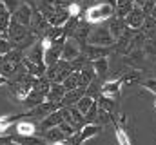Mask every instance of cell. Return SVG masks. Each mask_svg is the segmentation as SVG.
<instances>
[{"label":"cell","mask_w":156,"mask_h":145,"mask_svg":"<svg viewBox=\"0 0 156 145\" xmlns=\"http://www.w3.org/2000/svg\"><path fill=\"white\" fill-rule=\"evenodd\" d=\"M115 11L116 7L109 2H98V4H93L85 9L83 13V20L89 22L91 26H100L104 22H109L113 16H115Z\"/></svg>","instance_id":"1"},{"label":"cell","mask_w":156,"mask_h":145,"mask_svg":"<svg viewBox=\"0 0 156 145\" xmlns=\"http://www.w3.org/2000/svg\"><path fill=\"white\" fill-rule=\"evenodd\" d=\"M115 38L109 33V29L105 26H98L94 29H91V35L87 38V44H93V45H100V47H109V45H115Z\"/></svg>","instance_id":"2"},{"label":"cell","mask_w":156,"mask_h":145,"mask_svg":"<svg viewBox=\"0 0 156 145\" xmlns=\"http://www.w3.org/2000/svg\"><path fill=\"white\" fill-rule=\"evenodd\" d=\"M29 36V27L27 26H22L20 22H16V20H11V26H9V31H7V38L15 44V47L20 44H24L26 42V38Z\"/></svg>","instance_id":"3"},{"label":"cell","mask_w":156,"mask_h":145,"mask_svg":"<svg viewBox=\"0 0 156 145\" xmlns=\"http://www.w3.org/2000/svg\"><path fill=\"white\" fill-rule=\"evenodd\" d=\"M82 55V44L75 40L73 36H69L64 44V49H62V56L60 60H66V62H73L75 58H78Z\"/></svg>","instance_id":"4"},{"label":"cell","mask_w":156,"mask_h":145,"mask_svg":"<svg viewBox=\"0 0 156 145\" xmlns=\"http://www.w3.org/2000/svg\"><path fill=\"white\" fill-rule=\"evenodd\" d=\"M145 18H147V16H145V13L142 11V7L134 5V7H133V11L123 18V22H125V26H127L129 29L136 31V29H142V27H144Z\"/></svg>","instance_id":"5"},{"label":"cell","mask_w":156,"mask_h":145,"mask_svg":"<svg viewBox=\"0 0 156 145\" xmlns=\"http://www.w3.org/2000/svg\"><path fill=\"white\" fill-rule=\"evenodd\" d=\"M33 5H29L27 2H24L15 13H13V20H16V22H20L22 26H27V27H31V20H33Z\"/></svg>","instance_id":"6"},{"label":"cell","mask_w":156,"mask_h":145,"mask_svg":"<svg viewBox=\"0 0 156 145\" xmlns=\"http://www.w3.org/2000/svg\"><path fill=\"white\" fill-rule=\"evenodd\" d=\"M122 78H113V80H105L100 87V94L109 96V98H118L120 91H122Z\"/></svg>","instance_id":"7"},{"label":"cell","mask_w":156,"mask_h":145,"mask_svg":"<svg viewBox=\"0 0 156 145\" xmlns=\"http://www.w3.org/2000/svg\"><path fill=\"white\" fill-rule=\"evenodd\" d=\"M82 53L89 60H96V58H105L109 51H107V47H100V45H93V44H82Z\"/></svg>","instance_id":"8"},{"label":"cell","mask_w":156,"mask_h":145,"mask_svg":"<svg viewBox=\"0 0 156 145\" xmlns=\"http://www.w3.org/2000/svg\"><path fill=\"white\" fill-rule=\"evenodd\" d=\"M91 67L96 74V78L100 80H107L109 76V58H96V60H91Z\"/></svg>","instance_id":"9"},{"label":"cell","mask_w":156,"mask_h":145,"mask_svg":"<svg viewBox=\"0 0 156 145\" xmlns=\"http://www.w3.org/2000/svg\"><path fill=\"white\" fill-rule=\"evenodd\" d=\"M15 131L18 136H33L38 133V125L33 123L31 120H18L15 125Z\"/></svg>","instance_id":"10"},{"label":"cell","mask_w":156,"mask_h":145,"mask_svg":"<svg viewBox=\"0 0 156 145\" xmlns=\"http://www.w3.org/2000/svg\"><path fill=\"white\" fill-rule=\"evenodd\" d=\"M64 94H66L64 85H62V83H55V82H51L49 91H47V94H45V102L60 104V102H62V98H64Z\"/></svg>","instance_id":"11"},{"label":"cell","mask_w":156,"mask_h":145,"mask_svg":"<svg viewBox=\"0 0 156 145\" xmlns=\"http://www.w3.org/2000/svg\"><path fill=\"white\" fill-rule=\"evenodd\" d=\"M85 94V89L83 87H76V89H73V91H67L66 94H64V98H62V107H73V104L76 105V102Z\"/></svg>","instance_id":"12"},{"label":"cell","mask_w":156,"mask_h":145,"mask_svg":"<svg viewBox=\"0 0 156 145\" xmlns=\"http://www.w3.org/2000/svg\"><path fill=\"white\" fill-rule=\"evenodd\" d=\"M94 76H96V74H94L93 67H91V62H89V65H85L83 69H80V71H78V87L87 89V87L93 83Z\"/></svg>","instance_id":"13"},{"label":"cell","mask_w":156,"mask_h":145,"mask_svg":"<svg viewBox=\"0 0 156 145\" xmlns=\"http://www.w3.org/2000/svg\"><path fill=\"white\" fill-rule=\"evenodd\" d=\"M107 29H109V33L113 35L115 40H118L120 36L123 35V31L127 29V26H125V22H123V18H118V16H113L109 22H107Z\"/></svg>","instance_id":"14"},{"label":"cell","mask_w":156,"mask_h":145,"mask_svg":"<svg viewBox=\"0 0 156 145\" xmlns=\"http://www.w3.org/2000/svg\"><path fill=\"white\" fill-rule=\"evenodd\" d=\"M26 58L31 60V62H35V64H38V65H45L44 64V47H42L40 42H37L35 45H31L26 51Z\"/></svg>","instance_id":"15"},{"label":"cell","mask_w":156,"mask_h":145,"mask_svg":"<svg viewBox=\"0 0 156 145\" xmlns=\"http://www.w3.org/2000/svg\"><path fill=\"white\" fill-rule=\"evenodd\" d=\"M11 20H13V15H11V13L7 11V7L0 2V35L2 36H7Z\"/></svg>","instance_id":"16"},{"label":"cell","mask_w":156,"mask_h":145,"mask_svg":"<svg viewBox=\"0 0 156 145\" xmlns=\"http://www.w3.org/2000/svg\"><path fill=\"white\" fill-rule=\"evenodd\" d=\"M22 65L26 67L27 74H31L33 78H42V74L47 69L45 65H38V64H35V62H31V60H27V58H22Z\"/></svg>","instance_id":"17"},{"label":"cell","mask_w":156,"mask_h":145,"mask_svg":"<svg viewBox=\"0 0 156 145\" xmlns=\"http://www.w3.org/2000/svg\"><path fill=\"white\" fill-rule=\"evenodd\" d=\"M13 140V143H18V145H45V138H40L37 134H33V136H15V138H11Z\"/></svg>","instance_id":"18"},{"label":"cell","mask_w":156,"mask_h":145,"mask_svg":"<svg viewBox=\"0 0 156 145\" xmlns=\"http://www.w3.org/2000/svg\"><path fill=\"white\" fill-rule=\"evenodd\" d=\"M111 123L115 125V134H116V140H118V145H131V140H129V136H127V133H125V129L120 125L116 122V118H115V114H113V118H111Z\"/></svg>","instance_id":"19"},{"label":"cell","mask_w":156,"mask_h":145,"mask_svg":"<svg viewBox=\"0 0 156 145\" xmlns=\"http://www.w3.org/2000/svg\"><path fill=\"white\" fill-rule=\"evenodd\" d=\"M22 118V114H9V116H0V136L5 134V131H9V127L13 123H16Z\"/></svg>","instance_id":"20"},{"label":"cell","mask_w":156,"mask_h":145,"mask_svg":"<svg viewBox=\"0 0 156 145\" xmlns=\"http://www.w3.org/2000/svg\"><path fill=\"white\" fill-rule=\"evenodd\" d=\"M144 35L147 40H154L156 42V18L154 16H147L144 22Z\"/></svg>","instance_id":"21"},{"label":"cell","mask_w":156,"mask_h":145,"mask_svg":"<svg viewBox=\"0 0 156 145\" xmlns=\"http://www.w3.org/2000/svg\"><path fill=\"white\" fill-rule=\"evenodd\" d=\"M96 104H98V109H102V111H105V112H109V114L115 112V105H116L115 98H109V96L100 94V96L96 98Z\"/></svg>","instance_id":"22"},{"label":"cell","mask_w":156,"mask_h":145,"mask_svg":"<svg viewBox=\"0 0 156 145\" xmlns=\"http://www.w3.org/2000/svg\"><path fill=\"white\" fill-rule=\"evenodd\" d=\"M94 102H96V98H93V96H89V94H83V96L76 102V105H75V107H76L83 116H85V112L91 109V105H93Z\"/></svg>","instance_id":"23"},{"label":"cell","mask_w":156,"mask_h":145,"mask_svg":"<svg viewBox=\"0 0 156 145\" xmlns=\"http://www.w3.org/2000/svg\"><path fill=\"white\" fill-rule=\"evenodd\" d=\"M44 133H45V136H44L45 142H51V143H53V142H58V140H67V138L64 136V133H62L58 127H53V129L44 131Z\"/></svg>","instance_id":"24"},{"label":"cell","mask_w":156,"mask_h":145,"mask_svg":"<svg viewBox=\"0 0 156 145\" xmlns=\"http://www.w3.org/2000/svg\"><path fill=\"white\" fill-rule=\"evenodd\" d=\"M18 65H20V64H16V62L5 60V62H4V65L0 67V74H4V76H11V74H16V72H18Z\"/></svg>","instance_id":"25"},{"label":"cell","mask_w":156,"mask_h":145,"mask_svg":"<svg viewBox=\"0 0 156 145\" xmlns=\"http://www.w3.org/2000/svg\"><path fill=\"white\" fill-rule=\"evenodd\" d=\"M62 85H64V89H66V93L67 91H73V89H76L78 87V71H73L64 82H62Z\"/></svg>","instance_id":"26"},{"label":"cell","mask_w":156,"mask_h":145,"mask_svg":"<svg viewBox=\"0 0 156 145\" xmlns=\"http://www.w3.org/2000/svg\"><path fill=\"white\" fill-rule=\"evenodd\" d=\"M15 49V44L7 38V36H0V56H5L7 53H11Z\"/></svg>","instance_id":"27"},{"label":"cell","mask_w":156,"mask_h":145,"mask_svg":"<svg viewBox=\"0 0 156 145\" xmlns=\"http://www.w3.org/2000/svg\"><path fill=\"white\" fill-rule=\"evenodd\" d=\"M96 118H98V104L94 102V104L91 105V109L85 112V122H87V123H94Z\"/></svg>","instance_id":"28"},{"label":"cell","mask_w":156,"mask_h":145,"mask_svg":"<svg viewBox=\"0 0 156 145\" xmlns=\"http://www.w3.org/2000/svg\"><path fill=\"white\" fill-rule=\"evenodd\" d=\"M2 4H4V5L7 7V11L13 15V13H15V11L24 4V0H2Z\"/></svg>","instance_id":"29"},{"label":"cell","mask_w":156,"mask_h":145,"mask_svg":"<svg viewBox=\"0 0 156 145\" xmlns=\"http://www.w3.org/2000/svg\"><path fill=\"white\" fill-rule=\"evenodd\" d=\"M142 85H144V89H147V91H151V93H154L156 94V78H149V80H145Z\"/></svg>","instance_id":"30"},{"label":"cell","mask_w":156,"mask_h":145,"mask_svg":"<svg viewBox=\"0 0 156 145\" xmlns=\"http://www.w3.org/2000/svg\"><path fill=\"white\" fill-rule=\"evenodd\" d=\"M67 11H69L71 16H78L80 15V4H75V2L67 4Z\"/></svg>","instance_id":"31"},{"label":"cell","mask_w":156,"mask_h":145,"mask_svg":"<svg viewBox=\"0 0 156 145\" xmlns=\"http://www.w3.org/2000/svg\"><path fill=\"white\" fill-rule=\"evenodd\" d=\"M9 83V80H7V76H4V74H0V85H7Z\"/></svg>","instance_id":"32"},{"label":"cell","mask_w":156,"mask_h":145,"mask_svg":"<svg viewBox=\"0 0 156 145\" xmlns=\"http://www.w3.org/2000/svg\"><path fill=\"white\" fill-rule=\"evenodd\" d=\"M51 145H69V143H67V140H58V142H53Z\"/></svg>","instance_id":"33"},{"label":"cell","mask_w":156,"mask_h":145,"mask_svg":"<svg viewBox=\"0 0 156 145\" xmlns=\"http://www.w3.org/2000/svg\"><path fill=\"white\" fill-rule=\"evenodd\" d=\"M24 2H27V4H29V5H33V7L37 5V0H24Z\"/></svg>","instance_id":"34"},{"label":"cell","mask_w":156,"mask_h":145,"mask_svg":"<svg viewBox=\"0 0 156 145\" xmlns=\"http://www.w3.org/2000/svg\"><path fill=\"white\" fill-rule=\"evenodd\" d=\"M71 2H75V4H80V2H82V0H71Z\"/></svg>","instance_id":"35"},{"label":"cell","mask_w":156,"mask_h":145,"mask_svg":"<svg viewBox=\"0 0 156 145\" xmlns=\"http://www.w3.org/2000/svg\"><path fill=\"white\" fill-rule=\"evenodd\" d=\"M154 107H156V102H154Z\"/></svg>","instance_id":"36"},{"label":"cell","mask_w":156,"mask_h":145,"mask_svg":"<svg viewBox=\"0 0 156 145\" xmlns=\"http://www.w3.org/2000/svg\"><path fill=\"white\" fill-rule=\"evenodd\" d=\"M0 2H2V0H0Z\"/></svg>","instance_id":"37"}]
</instances>
